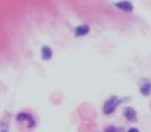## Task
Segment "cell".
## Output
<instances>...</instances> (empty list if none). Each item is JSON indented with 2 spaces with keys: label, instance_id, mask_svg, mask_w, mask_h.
<instances>
[{
  "label": "cell",
  "instance_id": "cell-1",
  "mask_svg": "<svg viewBox=\"0 0 151 132\" xmlns=\"http://www.w3.org/2000/svg\"><path fill=\"white\" fill-rule=\"evenodd\" d=\"M121 102V99L117 96H111L109 99H107L104 104V107H103V111L105 115H111L113 113L114 111H116L117 106L120 104Z\"/></svg>",
  "mask_w": 151,
  "mask_h": 132
},
{
  "label": "cell",
  "instance_id": "cell-2",
  "mask_svg": "<svg viewBox=\"0 0 151 132\" xmlns=\"http://www.w3.org/2000/svg\"><path fill=\"white\" fill-rule=\"evenodd\" d=\"M140 92L144 96L151 94V82L147 78H142L140 81Z\"/></svg>",
  "mask_w": 151,
  "mask_h": 132
},
{
  "label": "cell",
  "instance_id": "cell-3",
  "mask_svg": "<svg viewBox=\"0 0 151 132\" xmlns=\"http://www.w3.org/2000/svg\"><path fill=\"white\" fill-rule=\"evenodd\" d=\"M17 121L19 122H27L28 123V127L32 128L35 126V121H34L33 117L29 113H20L19 115L17 116Z\"/></svg>",
  "mask_w": 151,
  "mask_h": 132
},
{
  "label": "cell",
  "instance_id": "cell-4",
  "mask_svg": "<svg viewBox=\"0 0 151 132\" xmlns=\"http://www.w3.org/2000/svg\"><path fill=\"white\" fill-rule=\"evenodd\" d=\"M89 31H90V27L88 25H86V24H84V25H80L78 27H76L75 35L77 37H81V36L87 35L89 33Z\"/></svg>",
  "mask_w": 151,
  "mask_h": 132
},
{
  "label": "cell",
  "instance_id": "cell-5",
  "mask_svg": "<svg viewBox=\"0 0 151 132\" xmlns=\"http://www.w3.org/2000/svg\"><path fill=\"white\" fill-rule=\"evenodd\" d=\"M123 115L129 122H136L137 121V111L132 107H126L123 111Z\"/></svg>",
  "mask_w": 151,
  "mask_h": 132
},
{
  "label": "cell",
  "instance_id": "cell-6",
  "mask_svg": "<svg viewBox=\"0 0 151 132\" xmlns=\"http://www.w3.org/2000/svg\"><path fill=\"white\" fill-rule=\"evenodd\" d=\"M40 54H42V60L48 61V60H51V59H52L53 51H52V49H51L49 46H44L42 48V52H40Z\"/></svg>",
  "mask_w": 151,
  "mask_h": 132
},
{
  "label": "cell",
  "instance_id": "cell-7",
  "mask_svg": "<svg viewBox=\"0 0 151 132\" xmlns=\"http://www.w3.org/2000/svg\"><path fill=\"white\" fill-rule=\"evenodd\" d=\"M115 5L119 9L124 11H132V9H134V5H132L129 1H122V2L115 3Z\"/></svg>",
  "mask_w": 151,
  "mask_h": 132
},
{
  "label": "cell",
  "instance_id": "cell-8",
  "mask_svg": "<svg viewBox=\"0 0 151 132\" xmlns=\"http://www.w3.org/2000/svg\"><path fill=\"white\" fill-rule=\"evenodd\" d=\"M105 132H117V129L114 126H109V127L106 128Z\"/></svg>",
  "mask_w": 151,
  "mask_h": 132
},
{
  "label": "cell",
  "instance_id": "cell-9",
  "mask_svg": "<svg viewBox=\"0 0 151 132\" xmlns=\"http://www.w3.org/2000/svg\"><path fill=\"white\" fill-rule=\"evenodd\" d=\"M127 132H139V130L137 129V128H130V129L128 130Z\"/></svg>",
  "mask_w": 151,
  "mask_h": 132
}]
</instances>
